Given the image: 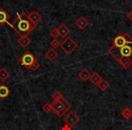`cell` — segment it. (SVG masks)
<instances>
[{"mask_svg":"<svg viewBox=\"0 0 132 130\" xmlns=\"http://www.w3.org/2000/svg\"><path fill=\"white\" fill-rule=\"evenodd\" d=\"M16 18L15 19L14 23L12 24L11 27L13 28V30L15 33H18L20 36L23 35H28L30 33L34 31L36 27L35 24H33L30 20L27 18V15L26 14V18H24L22 16V15H20L19 13H16Z\"/></svg>","mask_w":132,"mask_h":130,"instance_id":"6da1fadb","label":"cell"},{"mask_svg":"<svg viewBox=\"0 0 132 130\" xmlns=\"http://www.w3.org/2000/svg\"><path fill=\"white\" fill-rule=\"evenodd\" d=\"M108 53L115 59L116 60L120 57H128L132 60V42L124 45L121 48H117L112 45L109 48Z\"/></svg>","mask_w":132,"mask_h":130,"instance_id":"7a4b0ae2","label":"cell"},{"mask_svg":"<svg viewBox=\"0 0 132 130\" xmlns=\"http://www.w3.org/2000/svg\"><path fill=\"white\" fill-rule=\"evenodd\" d=\"M71 107H72V105L64 98L59 99V100H53V102L52 103V110L59 117H63L66 114V112L71 108Z\"/></svg>","mask_w":132,"mask_h":130,"instance_id":"3957f363","label":"cell"},{"mask_svg":"<svg viewBox=\"0 0 132 130\" xmlns=\"http://www.w3.org/2000/svg\"><path fill=\"white\" fill-rule=\"evenodd\" d=\"M60 47L62 49V51H64V53L67 55L72 54V53L78 47V44L71 37H67L65 38L62 42H61Z\"/></svg>","mask_w":132,"mask_h":130,"instance_id":"277c9868","label":"cell"},{"mask_svg":"<svg viewBox=\"0 0 132 130\" xmlns=\"http://www.w3.org/2000/svg\"><path fill=\"white\" fill-rule=\"evenodd\" d=\"M130 42H132L131 36H129L128 33H119L114 38L113 42H112V45L117 48H121L126 44H130Z\"/></svg>","mask_w":132,"mask_h":130,"instance_id":"5b68a950","label":"cell"},{"mask_svg":"<svg viewBox=\"0 0 132 130\" xmlns=\"http://www.w3.org/2000/svg\"><path fill=\"white\" fill-rule=\"evenodd\" d=\"M35 57L33 55V53H30V51H26L22 54V56L19 58V62L23 67L26 69H29L30 65L34 62V60H35Z\"/></svg>","mask_w":132,"mask_h":130,"instance_id":"8992f818","label":"cell"},{"mask_svg":"<svg viewBox=\"0 0 132 130\" xmlns=\"http://www.w3.org/2000/svg\"><path fill=\"white\" fill-rule=\"evenodd\" d=\"M80 117L73 111H70L68 114H66V116L63 117V121L65 122L66 125L70 126L71 127L75 126L78 123L80 122Z\"/></svg>","mask_w":132,"mask_h":130,"instance_id":"52a82bcc","label":"cell"},{"mask_svg":"<svg viewBox=\"0 0 132 130\" xmlns=\"http://www.w3.org/2000/svg\"><path fill=\"white\" fill-rule=\"evenodd\" d=\"M58 33H59V36L61 37V38H62L64 40L65 38H67L69 35V33H71V30L70 28L68 27V26L66 25L65 24H60V26H59L58 28Z\"/></svg>","mask_w":132,"mask_h":130,"instance_id":"ba28073f","label":"cell"},{"mask_svg":"<svg viewBox=\"0 0 132 130\" xmlns=\"http://www.w3.org/2000/svg\"><path fill=\"white\" fill-rule=\"evenodd\" d=\"M27 15V18L30 20V22H31L33 24H35V25H37V23H38L39 21L41 20V18H42V15H41L36 10H34V11H32L29 15Z\"/></svg>","mask_w":132,"mask_h":130,"instance_id":"9c48e42d","label":"cell"},{"mask_svg":"<svg viewBox=\"0 0 132 130\" xmlns=\"http://www.w3.org/2000/svg\"><path fill=\"white\" fill-rule=\"evenodd\" d=\"M32 40L28 37V35H23L17 39V44L23 48H27L31 44Z\"/></svg>","mask_w":132,"mask_h":130,"instance_id":"30bf717a","label":"cell"},{"mask_svg":"<svg viewBox=\"0 0 132 130\" xmlns=\"http://www.w3.org/2000/svg\"><path fill=\"white\" fill-rule=\"evenodd\" d=\"M8 18H9V16H8L6 10L0 8V26H3L5 24H7L8 25L12 26V24L8 22Z\"/></svg>","mask_w":132,"mask_h":130,"instance_id":"8fae6325","label":"cell"},{"mask_svg":"<svg viewBox=\"0 0 132 130\" xmlns=\"http://www.w3.org/2000/svg\"><path fill=\"white\" fill-rule=\"evenodd\" d=\"M117 62L126 70L132 65V60L130 58H128V57H120L119 59H118Z\"/></svg>","mask_w":132,"mask_h":130,"instance_id":"7c38bea8","label":"cell"},{"mask_svg":"<svg viewBox=\"0 0 132 130\" xmlns=\"http://www.w3.org/2000/svg\"><path fill=\"white\" fill-rule=\"evenodd\" d=\"M75 24L81 30H84L85 28L89 25V21L87 20V19L85 18L83 15H81V16H80L79 18L75 21Z\"/></svg>","mask_w":132,"mask_h":130,"instance_id":"4fadbf2b","label":"cell"},{"mask_svg":"<svg viewBox=\"0 0 132 130\" xmlns=\"http://www.w3.org/2000/svg\"><path fill=\"white\" fill-rule=\"evenodd\" d=\"M78 77H79V79L81 80V81H90V72H89L88 69L83 68L82 70L79 72V74H78Z\"/></svg>","mask_w":132,"mask_h":130,"instance_id":"5bb4252c","label":"cell"},{"mask_svg":"<svg viewBox=\"0 0 132 130\" xmlns=\"http://www.w3.org/2000/svg\"><path fill=\"white\" fill-rule=\"evenodd\" d=\"M44 55H45V57L50 62H53V60H55L58 58V53H57V51H55L54 49H53V48H50V49L46 51Z\"/></svg>","mask_w":132,"mask_h":130,"instance_id":"9a60e30c","label":"cell"},{"mask_svg":"<svg viewBox=\"0 0 132 130\" xmlns=\"http://www.w3.org/2000/svg\"><path fill=\"white\" fill-rule=\"evenodd\" d=\"M101 80H102V78H101V76L97 72H94L93 73L90 74V82H92L93 85H95V86H97V85L99 84L100 81H101Z\"/></svg>","mask_w":132,"mask_h":130,"instance_id":"2e32d148","label":"cell"},{"mask_svg":"<svg viewBox=\"0 0 132 130\" xmlns=\"http://www.w3.org/2000/svg\"><path fill=\"white\" fill-rule=\"evenodd\" d=\"M10 94V90L6 85H0V99H6Z\"/></svg>","mask_w":132,"mask_h":130,"instance_id":"e0dca14e","label":"cell"},{"mask_svg":"<svg viewBox=\"0 0 132 130\" xmlns=\"http://www.w3.org/2000/svg\"><path fill=\"white\" fill-rule=\"evenodd\" d=\"M10 77V73L6 68H1L0 69V81L2 82H5L8 78Z\"/></svg>","mask_w":132,"mask_h":130,"instance_id":"ac0fdd59","label":"cell"},{"mask_svg":"<svg viewBox=\"0 0 132 130\" xmlns=\"http://www.w3.org/2000/svg\"><path fill=\"white\" fill-rule=\"evenodd\" d=\"M121 116L125 120H129L132 118V110L129 108H125L121 111Z\"/></svg>","mask_w":132,"mask_h":130,"instance_id":"d6986e66","label":"cell"},{"mask_svg":"<svg viewBox=\"0 0 132 130\" xmlns=\"http://www.w3.org/2000/svg\"><path fill=\"white\" fill-rule=\"evenodd\" d=\"M97 87L101 90V91H106V90L110 87V83L106 81V80H104L102 78V80L100 81V83L97 85Z\"/></svg>","mask_w":132,"mask_h":130,"instance_id":"ffe728a7","label":"cell"},{"mask_svg":"<svg viewBox=\"0 0 132 130\" xmlns=\"http://www.w3.org/2000/svg\"><path fill=\"white\" fill-rule=\"evenodd\" d=\"M40 62L37 60V59H35V60H34V62L33 63L30 65V67H29V69L28 70H31V71H33V72H35V71H37L39 68H40Z\"/></svg>","mask_w":132,"mask_h":130,"instance_id":"44dd1931","label":"cell"},{"mask_svg":"<svg viewBox=\"0 0 132 130\" xmlns=\"http://www.w3.org/2000/svg\"><path fill=\"white\" fill-rule=\"evenodd\" d=\"M50 45H51V48H53V49H57V48L60 47L61 45V42H59L57 39H53V41H51V42H50Z\"/></svg>","mask_w":132,"mask_h":130,"instance_id":"7402d4cb","label":"cell"},{"mask_svg":"<svg viewBox=\"0 0 132 130\" xmlns=\"http://www.w3.org/2000/svg\"><path fill=\"white\" fill-rule=\"evenodd\" d=\"M42 108L44 113H49L50 111H52V104H50V103H44L42 106Z\"/></svg>","mask_w":132,"mask_h":130,"instance_id":"603a6c76","label":"cell"},{"mask_svg":"<svg viewBox=\"0 0 132 130\" xmlns=\"http://www.w3.org/2000/svg\"><path fill=\"white\" fill-rule=\"evenodd\" d=\"M52 98H53V100H59V99H62L63 98V96H62V94L61 93L60 91H54V93L53 94V96H52Z\"/></svg>","mask_w":132,"mask_h":130,"instance_id":"cb8c5ba5","label":"cell"},{"mask_svg":"<svg viewBox=\"0 0 132 130\" xmlns=\"http://www.w3.org/2000/svg\"><path fill=\"white\" fill-rule=\"evenodd\" d=\"M49 34L53 37V39H57L59 36V33H58V29L57 28H53V29L50 31Z\"/></svg>","mask_w":132,"mask_h":130,"instance_id":"d4e9b609","label":"cell"},{"mask_svg":"<svg viewBox=\"0 0 132 130\" xmlns=\"http://www.w3.org/2000/svg\"><path fill=\"white\" fill-rule=\"evenodd\" d=\"M62 130H72V127H71L70 126H68V125H64L62 127Z\"/></svg>","mask_w":132,"mask_h":130,"instance_id":"484cf974","label":"cell"},{"mask_svg":"<svg viewBox=\"0 0 132 130\" xmlns=\"http://www.w3.org/2000/svg\"><path fill=\"white\" fill-rule=\"evenodd\" d=\"M127 17H128V19H129L130 21H132V11H129L127 14Z\"/></svg>","mask_w":132,"mask_h":130,"instance_id":"4316f807","label":"cell"},{"mask_svg":"<svg viewBox=\"0 0 132 130\" xmlns=\"http://www.w3.org/2000/svg\"><path fill=\"white\" fill-rule=\"evenodd\" d=\"M98 130H103V129H102V128H99Z\"/></svg>","mask_w":132,"mask_h":130,"instance_id":"83f0119b","label":"cell"},{"mask_svg":"<svg viewBox=\"0 0 132 130\" xmlns=\"http://www.w3.org/2000/svg\"><path fill=\"white\" fill-rule=\"evenodd\" d=\"M125 1H128V0H125Z\"/></svg>","mask_w":132,"mask_h":130,"instance_id":"f1b7e54d","label":"cell"},{"mask_svg":"<svg viewBox=\"0 0 132 130\" xmlns=\"http://www.w3.org/2000/svg\"><path fill=\"white\" fill-rule=\"evenodd\" d=\"M0 45H1V42H0Z\"/></svg>","mask_w":132,"mask_h":130,"instance_id":"f546056e","label":"cell"}]
</instances>
